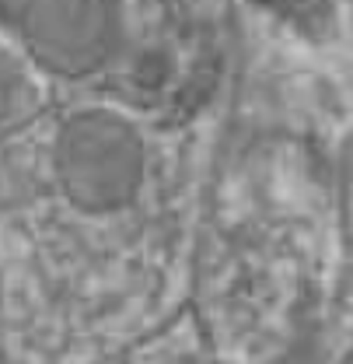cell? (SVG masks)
<instances>
[{"mask_svg":"<svg viewBox=\"0 0 353 364\" xmlns=\"http://www.w3.org/2000/svg\"><path fill=\"white\" fill-rule=\"evenodd\" d=\"M56 172L81 210H116L136 196L143 179L140 134L112 112H81L60 134Z\"/></svg>","mask_w":353,"mask_h":364,"instance_id":"cell-1","label":"cell"},{"mask_svg":"<svg viewBox=\"0 0 353 364\" xmlns=\"http://www.w3.org/2000/svg\"><path fill=\"white\" fill-rule=\"evenodd\" d=\"M18 11V32L49 70L88 74L119 43V18L102 4H28Z\"/></svg>","mask_w":353,"mask_h":364,"instance_id":"cell-2","label":"cell"}]
</instances>
